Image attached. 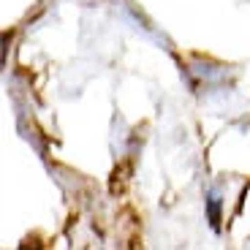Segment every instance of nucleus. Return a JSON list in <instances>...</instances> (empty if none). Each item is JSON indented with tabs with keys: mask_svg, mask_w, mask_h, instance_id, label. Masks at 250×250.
Wrapping results in <instances>:
<instances>
[{
	"mask_svg": "<svg viewBox=\"0 0 250 250\" xmlns=\"http://www.w3.org/2000/svg\"><path fill=\"white\" fill-rule=\"evenodd\" d=\"M207 212H209V223H212L215 231H220V201L215 196L207 199Z\"/></svg>",
	"mask_w": 250,
	"mask_h": 250,
	"instance_id": "nucleus-1",
	"label": "nucleus"
}]
</instances>
